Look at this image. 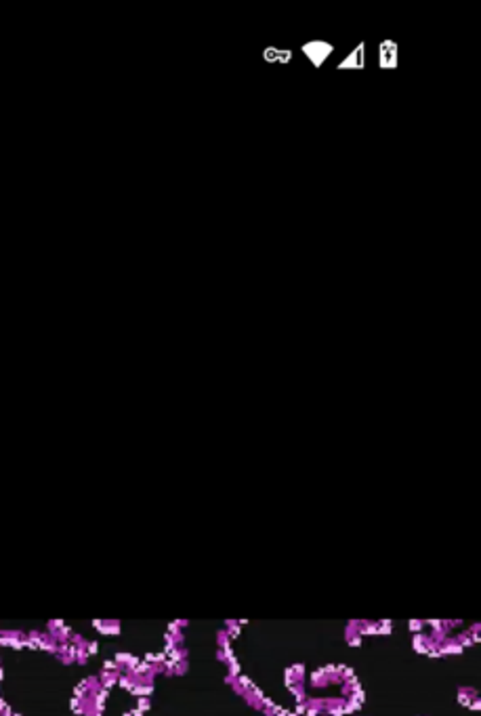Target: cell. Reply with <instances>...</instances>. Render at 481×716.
<instances>
[{
  "label": "cell",
  "mask_w": 481,
  "mask_h": 716,
  "mask_svg": "<svg viewBox=\"0 0 481 716\" xmlns=\"http://www.w3.org/2000/svg\"><path fill=\"white\" fill-rule=\"evenodd\" d=\"M301 51L309 61H312V65L320 70V67L326 63V59L334 53V45H330L326 40H309L301 47Z\"/></svg>",
  "instance_id": "6da1fadb"
},
{
  "label": "cell",
  "mask_w": 481,
  "mask_h": 716,
  "mask_svg": "<svg viewBox=\"0 0 481 716\" xmlns=\"http://www.w3.org/2000/svg\"><path fill=\"white\" fill-rule=\"evenodd\" d=\"M336 70H366V43H360L336 65Z\"/></svg>",
  "instance_id": "3957f363"
},
{
  "label": "cell",
  "mask_w": 481,
  "mask_h": 716,
  "mask_svg": "<svg viewBox=\"0 0 481 716\" xmlns=\"http://www.w3.org/2000/svg\"><path fill=\"white\" fill-rule=\"evenodd\" d=\"M292 57H294V53L290 49H280V47H265L263 49V61H267V63L286 65L292 61Z\"/></svg>",
  "instance_id": "277c9868"
},
{
  "label": "cell",
  "mask_w": 481,
  "mask_h": 716,
  "mask_svg": "<svg viewBox=\"0 0 481 716\" xmlns=\"http://www.w3.org/2000/svg\"><path fill=\"white\" fill-rule=\"evenodd\" d=\"M399 65V47L395 40L385 38L379 45V67L381 70H397Z\"/></svg>",
  "instance_id": "7a4b0ae2"
}]
</instances>
